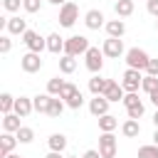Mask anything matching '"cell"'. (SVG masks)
<instances>
[{
	"mask_svg": "<svg viewBox=\"0 0 158 158\" xmlns=\"http://www.w3.org/2000/svg\"><path fill=\"white\" fill-rule=\"evenodd\" d=\"M44 158H67V156H62V153H59V151H49V153H47V156H44Z\"/></svg>",
	"mask_w": 158,
	"mask_h": 158,
	"instance_id": "b9f144b4",
	"label": "cell"
},
{
	"mask_svg": "<svg viewBox=\"0 0 158 158\" xmlns=\"http://www.w3.org/2000/svg\"><path fill=\"white\" fill-rule=\"evenodd\" d=\"M25 12H40L42 10V0H22Z\"/></svg>",
	"mask_w": 158,
	"mask_h": 158,
	"instance_id": "836d02e7",
	"label": "cell"
},
{
	"mask_svg": "<svg viewBox=\"0 0 158 158\" xmlns=\"http://www.w3.org/2000/svg\"><path fill=\"white\" fill-rule=\"evenodd\" d=\"M47 2H52V5H59V7H62V5H67L69 0H47Z\"/></svg>",
	"mask_w": 158,
	"mask_h": 158,
	"instance_id": "7bdbcfd3",
	"label": "cell"
},
{
	"mask_svg": "<svg viewBox=\"0 0 158 158\" xmlns=\"http://www.w3.org/2000/svg\"><path fill=\"white\" fill-rule=\"evenodd\" d=\"M136 104H141L138 91H136V94H126V96H123V106H126V109H131V106H136Z\"/></svg>",
	"mask_w": 158,
	"mask_h": 158,
	"instance_id": "8d00e7d4",
	"label": "cell"
},
{
	"mask_svg": "<svg viewBox=\"0 0 158 158\" xmlns=\"http://www.w3.org/2000/svg\"><path fill=\"white\" fill-rule=\"evenodd\" d=\"M141 81H143V72L138 69H126L123 72V79H121V86L126 94H136L141 89Z\"/></svg>",
	"mask_w": 158,
	"mask_h": 158,
	"instance_id": "3957f363",
	"label": "cell"
},
{
	"mask_svg": "<svg viewBox=\"0 0 158 158\" xmlns=\"http://www.w3.org/2000/svg\"><path fill=\"white\" fill-rule=\"evenodd\" d=\"M104 27H106V35H109V37H118V40H121V37L126 35V22H123V20H109Z\"/></svg>",
	"mask_w": 158,
	"mask_h": 158,
	"instance_id": "d6986e66",
	"label": "cell"
},
{
	"mask_svg": "<svg viewBox=\"0 0 158 158\" xmlns=\"http://www.w3.org/2000/svg\"><path fill=\"white\" fill-rule=\"evenodd\" d=\"M81 158H101V153H99V151H94V148H89V151H84V153H81Z\"/></svg>",
	"mask_w": 158,
	"mask_h": 158,
	"instance_id": "60d3db41",
	"label": "cell"
},
{
	"mask_svg": "<svg viewBox=\"0 0 158 158\" xmlns=\"http://www.w3.org/2000/svg\"><path fill=\"white\" fill-rule=\"evenodd\" d=\"M5 32H7V35H25V32H27V20H22L20 15L7 17V22H5Z\"/></svg>",
	"mask_w": 158,
	"mask_h": 158,
	"instance_id": "8fae6325",
	"label": "cell"
},
{
	"mask_svg": "<svg viewBox=\"0 0 158 158\" xmlns=\"http://www.w3.org/2000/svg\"><path fill=\"white\" fill-rule=\"evenodd\" d=\"M47 143H49V151H64L67 148V136L64 133H52L49 138H47Z\"/></svg>",
	"mask_w": 158,
	"mask_h": 158,
	"instance_id": "cb8c5ba5",
	"label": "cell"
},
{
	"mask_svg": "<svg viewBox=\"0 0 158 158\" xmlns=\"http://www.w3.org/2000/svg\"><path fill=\"white\" fill-rule=\"evenodd\" d=\"M42 64H44V62H42V54H37V52H27V54L20 57V67H22V72H27V74L40 72Z\"/></svg>",
	"mask_w": 158,
	"mask_h": 158,
	"instance_id": "ba28073f",
	"label": "cell"
},
{
	"mask_svg": "<svg viewBox=\"0 0 158 158\" xmlns=\"http://www.w3.org/2000/svg\"><path fill=\"white\" fill-rule=\"evenodd\" d=\"M84 64H86V69L91 74H99L101 67H104V52L99 47H89V52L84 54Z\"/></svg>",
	"mask_w": 158,
	"mask_h": 158,
	"instance_id": "8992f818",
	"label": "cell"
},
{
	"mask_svg": "<svg viewBox=\"0 0 158 158\" xmlns=\"http://www.w3.org/2000/svg\"><path fill=\"white\" fill-rule=\"evenodd\" d=\"M15 136H17V141H20V143H32V141H35V131H32L30 126H22Z\"/></svg>",
	"mask_w": 158,
	"mask_h": 158,
	"instance_id": "f546056e",
	"label": "cell"
},
{
	"mask_svg": "<svg viewBox=\"0 0 158 158\" xmlns=\"http://www.w3.org/2000/svg\"><path fill=\"white\" fill-rule=\"evenodd\" d=\"M146 7H148V12H151L153 17H158V0H148Z\"/></svg>",
	"mask_w": 158,
	"mask_h": 158,
	"instance_id": "ab89813d",
	"label": "cell"
},
{
	"mask_svg": "<svg viewBox=\"0 0 158 158\" xmlns=\"http://www.w3.org/2000/svg\"><path fill=\"white\" fill-rule=\"evenodd\" d=\"M74 94H79V89H77V84H72V81H67L64 84V89H62V94H59V99L62 101H69Z\"/></svg>",
	"mask_w": 158,
	"mask_h": 158,
	"instance_id": "1f68e13d",
	"label": "cell"
},
{
	"mask_svg": "<svg viewBox=\"0 0 158 158\" xmlns=\"http://www.w3.org/2000/svg\"><path fill=\"white\" fill-rule=\"evenodd\" d=\"M146 74H151V77H158V59H151V62H148V67H146Z\"/></svg>",
	"mask_w": 158,
	"mask_h": 158,
	"instance_id": "f35d334b",
	"label": "cell"
},
{
	"mask_svg": "<svg viewBox=\"0 0 158 158\" xmlns=\"http://www.w3.org/2000/svg\"><path fill=\"white\" fill-rule=\"evenodd\" d=\"M12 49V40H10V35H2L0 37V54H7Z\"/></svg>",
	"mask_w": 158,
	"mask_h": 158,
	"instance_id": "d590c367",
	"label": "cell"
},
{
	"mask_svg": "<svg viewBox=\"0 0 158 158\" xmlns=\"http://www.w3.org/2000/svg\"><path fill=\"white\" fill-rule=\"evenodd\" d=\"M64 106H67V104H64L59 96H52V104H49V114H47V116L59 118V116H62V111H64Z\"/></svg>",
	"mask_w": 158,
	"mask_h": 158,
	"instance_id": "f1b7e54d",
	"label": "cell"
},
{
	"mask_svg": "<svg viewBox=\"0 0 158 158\" xmlns=\"http://www.w3.org/2000/svg\"><path fill=\"white\" fill-rule=\"evenodd\" d=\"M67 158H79V156H67Z\"/></svg>",
	"mask_w": 158,
	"mask_h": 158,
	"instance_id": "c3c4849f",
	"label": "cell"
},
{
	"mask_svg": "<svg viewBox=\"0 0 158 158\" xmlns=\"http://www.w3.org/2000/svg\"><path fill=\"white\" fill-rule=\"evenodd\" d=\"M5 158H22V156H17V153H10V156H5Z\"/></svg>",
	"mask_w": 158,
	"mask_h": 158,
	"instance_id": "7dc6e473",
	"label": "cell"
},
{
	"mask_svg": "<svg viewBox=\"0 0 158 158\" xmlns=\"http://www.w3.org/2000/svg\"><path fill=\"white\" fill-rule=\"evenodd\" d=\"M20 141H17V136L15 133H2L0 136V158H5V156H10L12 151H15V146H17Z\"/></svg>",
	"mask_w": 158,
	"mask_h": 158,
	"instance_id": "9a60e30c",
	"label": "cell"
},
{
	"mask_svg": "<svg viewBox=\"0 0 158 158\" xmlns=\"http://www.w3.org/2000/svg\"><path fill=\"white\" fill-rule=\"evenodd\" d=\"M153 146H158V128L153 131Z\"/></svg>",
	"mask_w": 158,
	"mask_h": 158,
	"instance_id": "f6af8a7d",
	"label": "cell"
},
{
	"mask_svg": "<svg viewBox=\"0 0 158 158\" xmlns=\"http://www.w3.org/2000/svg\"><path fill=\"white\" fill-rule=\"evenodd\" d=\"M32 104H35V111H37V114H49L52 96H49V94H37V96H32Z\"/></svg>",
	"mask_w": 158,
	"mask_h": 158,
	"instance_id": "44dd1931",
	"label": "cell"
},
{
	"mask_svg": "<svg viewBox=\"0 0 158 158\" xmlns=\"http://www.w3.org/2000/svg\"><path fill=\"white\" fill-rule=\"evenodd\" d=\"M64 37H59V32H52V35H47V52H52V54H64Z\"/></svg>",
	"mask_w": 158,
	"mask_h": 158,
	"instance_id": "2e32d148",
	"label": "cell"
},
{
	"mask_svg": "<svg viewBox=\"0 0 158 158\" xmlns=\"http://www.w3.org/2000/svg\"><path fill=\"white\" fill-rule=\"evenodd\" d=\"M116 128H118V118H116L114 114H106V116L99 118V131H101V133H114Z\"/></svg>",
	"mask_w": 158,
	"mask_h": 158,
	"instance_id": "ffe728a7",
	"label": "cell"
},
{
	"mask_svg": "<svg viewBox=\"0 0 158 158\" xmlns=\"http://www.w3.org/2000/svg\"><path fill=\"white\" fill-rule=\"evenodd\" d=\"M0 111H2V116L15 111V96H12V94H7V91L0 94Z\"/></svg>",
	"mask_w": 158,
	"mask_h": 158,
	"instance_id": "83f0119b",
	"label": "cell"
},
{
	"mask_svg": "<svg viewBox=\"0 0 158 158\" xmlns=\"http://www.w3.org/2000/svg\"><path fill=\"white\" fill-rule=\"evenodd\" d=\"M121 133H123L126 138H136V136L141 133V123H138L136 118H126V121L121 123Z\"/></svg>",
	"mask_w": 158,
	"mask_h": 158,
	"instance_id": "7402d4cb",
	"label": "cell"
},
{
	"mask_svg": "<svg viewBox=\"0 0 158 158\" xmlns=\"http://www.w3.org/2000/svg\"><path fill=\"white\" fill-rule=\"evenodd\" d=\"M151 101H153V104H156V109H158V91H156V94L151 96Z\"/></svg>",
	"mask_w": 158,
	"mask_h": 158,
	"instance_id": "bcb514c9",
	"label": "cell"
},
{
	"mask_svg": "<svg viewBox=\"0 0 158 158\" xmlns=\"http://www.w3.org/2000/svg\"><path fill=\"white\" fill-rule=\"evenodd\" d=\"M106 86H109V79H104L101 74H94V77L89 79V91H91V96H104Z\"/></svg>",
	"mask_w": 158,
	"mask_h": 158,
	"instance_id": "e0dca14e",
	"label": "cell"
},
{
	"mask_svg": "<svg viewBox=\"0 0 158 158\" xmlns=\"http://www.w3.org/2000/svg\"><path fill=\"white\" fill-rule=\"evenodd\" d=\"M64 104H67L69 109H74V111H79V109H81V104H84V96H81V91H79V94H74V96H72L69 101H64Z\"/></svg>",
	"mask_w": 158,
	"mask_h": 158,
	"instance_id": "e575fe53",
	"label": "cell"
},
{
	"mask_svg": "<svg viewBox=\"0 0 158 158\" xmlns=\"http://www.w3.org/2000/svg\"><path fill=\"white\" fill-rule=\"evenodd\" d=\"M109 106H111V101H109L106 96H94V99H89V114L96 116V118L106 116V114H109Z\"/></svg>",
	"mask_w": 158,
	"mask_h": 158,
	"instance_id": "30bf717a",
	"label": "cell"
},
{
	"mask_svg": "<svg viewBox=\"0 0 158 158\" xmlns=\"http://www.w3.org/2000/svg\"><path fill=\"white\" fill-rule=\"evenodd\" d=\"M64 84H67L64 79L52 77V79L47 81V94H49V96H59V94H62V89H64Z\"/></svg>",
	"mask_w": 158,
	"mask_h": 158,
	"instance_id": "4316f807",
	"label": "cell"
},
{
	"mask_svg": "<svg viewBox=\"0 0 158 158\" xmlns=\"http://www.w3.org/2000/svg\"><path fill=\"white\" fill-rule=\"evenodd\" d=\"M89 40L84 37V35H72V37H67V42H64V54H69V57H79V54H86L89 52Z\"/></svg>",
	"mask_w": 158,
	"mask_h": 158,
	"instance_id": "7a4b0ae2",
	"label": "cell"
},
{
	"mask_svg": "<svg viewBox=\"0 0 158 158\" xmlns=\"http://www.w3.org/2000/svg\"><path fill=\"white\" fill-rule=\"evenodd\" d=\"M123 57H126L128 69H138V72H146V67H148V62H151L148 52L141 49V47H131V49H126Z\"/></svg>",
	"mask_w": 158,
	"mask_h": 158,
	"instance_id": "6da1fadb",
	"label": "cell"
},
{
	"mask_svg": "<svg viewBox=\"0 0 158 158\" xmlns=\"http://www.w3.org/2000/svg\"><path fill=\"white\" fill-rule=\"evenodd\" d=\"M22 42L27 44L30 52H37V54H42V49H47V37H42V35L35 32V30H27V32L22 35Z\"/></svg>",
	"mask_w": 158,
	"mask_h": 158,
	"instance_id": "277c9868",
	"label": "cell"
},
{
	"mask_svg": "<svg viewBox=\"0 0 158 158\" xmlns=\"http://www.w3.org/2000/svg\"><path fill=\"white\" fill-rule=\"evenodd\" d=\"M101 52H104V57H109V59H118L121 54H126L123 40H118V37H106L104 44H101Z\"/></svg>",
	"mask_w": 158,
	"mask_h": 158,
	"instance_id": "5b68a950",
	"label": "cell"
},
{
	"mask_svg": "<svg viewBox=\"0 0 158 158\" xmlns=\"http://www.w3.org/2000/svg\"><path fill=\"white\" fill-rule=\"evenodd\" d=\"M74 69H77V57L62 54V57H59V72H62V74H72Z\"/></svg>",
	"mask_w": 158,
	"mask_h": 158,
	"instance_id": "d4e9b609",
	"label": "cell"
},
{
	"mask_svg": "<svg viewBox=\"0 0 158 158\" xmlns=\"http://www.w3.org/2000/svg\"><path fill=\"white\" fill-rule=\"evenodd\" d=\"M104 96L111 101V104H118V101H123V96H126V91H123V86L116 81V79H109V86H106V91H104Z\"/></svg>",
	"mask_w": 158,
	"mask_h": 158,
	"instance_id": "7c38bea8",
	"label": "cell"
},
{
	"mask_svg": "<svg viewBox=\"0 0 158 158\" xmlns=\"http://www.w3.org/2000/svg\"><path fill=\"white\" fill-rule=\"evenodd\" d=\"M156 30H158V22H156Z\"/></svg>",
	"mask_w": 158,
	"mask_h": 158,
	"instance_id": "681fc988",
	"label": "cell"
},
{
	"mask_svg": "<svg viewBox=\"0 0 158 158\" xmlns=\"http://www.w3.org/2000/svg\"><path fill=\"white\" fill-rule=\"evenodd\" d=\"M146 2H148V0H146Z\"/></svg>",
	"mask_w": 158,
	"mask_h": 158,
	"instance_id": "f907efd6",
	"label": "cell"
},
{
	"mask_svg": "<svg viewBox=\"0 0 158 158\" xmlns=\"http://www.w3.org/2000/svg\"><path fill=\"white\" fill-rule=\"evenodd\" d=\"M153 126L158 128V109H156V114H153Z\"/></svg>",
	"mask_w": 158,
	"mask_h": 158,
	"instance_id": "ee69618b",
	"label": "cell"
},
{
	"mask_svg": "<svg viewBox=\"0 0 158 158\" xmlns=\"http://www.w3.org/2000/svg\"><path fill=\"white\" fill-rule=\"evenodd\" d=\"M141 89L148 94V96H153L156 91H158V77H151V74H143V81H141Z\"/></svg>",
	"mask_w": 158,
	"mask_h": 158,
	"instance_id": "484cf974",
	"label": "cell"
},
{
	"mask_svg": "<svg viewBox=\"0 0 158 158\" xmlns=\"http://www.w3.org/2000/svg\"><path fill=\"white\" fill-rule=\"evenodd\" d=\"M20 128H22V123H20L17 114H5L2 116V133H17Z\"/></svg>",
	"mask_w": 158,
	"mask_h": 158,
	"instance_id": "ac0fdd59",
	"label": "cell"
},
{
	"mask_svg": "<svg viewBox=\"0 0 158 158\" xmlns=\"http://www.w3.org/2000/svg\"><path fill=\"white\" fill-rule=\"evenodd\" d=\"M32 111H35V104H32V99H27V96H20V99H15V111H12V114H17L20 118H27Z\"/></svg>",
	"mask_w": 158,
	"mask_h": 158,
	"instance_id": "5bb4252c",
	"label": "cell"
},
{
	"mask_svg": "<svg viewBox=\"0 0 158 158\" xmlns=\"http://www.w3.org/2000/svg\"><path fill=\"white\" fill-rule=\"evenodd\" d=\"M143 114H146V106H143V101H141V104H136V106H131V109H126V116H128V118H136V121H138Z\"/></svg>",
	"mask_w": 158,
	"mask_h": 158,
	"instance_id": "d6a6232c",
	"label": "cell"
},
{
	"mask_svg": "<svg viewBox=\"0 0 158 158\" xmlns=\"http://www.w3.org/2000/svg\"><path fill=\"white\" fill-rule=\"evenodd\" d=\"M133 0H116L114 2V10H116V15L118 17H128V15H133Z\"/></svg>",
	"mask_w": 158,
	"mask_h": 158,
	"instance_id": "603a6c76",
	"label": "cell"
},
{
	"mask_svg": "<svg viewBox=\"0 0 158 158\" xmlns=\"http://www.w3.org/2000/svg\"><path fill=\"white\" fill-rule=\"evenodd\" d=\"M138 158H158V146H153V143L141 146L138 148Z\"/></svg>",
	"mask_w": 158,
	"mask_h": 158,
	"instance_id": "4dcf8cb0",
	"label": "cell"
},
{
	"mask_svg": "<svg viewBox=\"0 0 158 158\" xmlns=\"http://www.w3.org/2000/svg\"><path fill=\"white\" fill-rule=\"evenodd\" d=\"M20 5H22V0H2V7H5L7 12H17Z\"/></svg>",
	"mask_w": 158,
	"mask_h": 158,
	"instance_id": "74e56055",
	"label": "cell"
},
{
	"mask_svg": "<svg viewBox=\"0 0 158 158\" xmlns=\"http://www.w3.org/2000/svg\"><path fill=\"white\" fill-rule=\"evenodd\" d=\"M99 153H101V158H116V136L114 133L99 136Z\"/></svg>",
	"mask_w": 158,
	"mask_h": 158,
	"instance_id": "9c48e42d",
	"label": "cell"
},
{
	"mask_svg": "<svg viewBox=\"0 0 158 158\" xmlns=\"http://www.w3.org/2000/svg\"><path fill=\"white\" fill-rule=\"evenodd\" d=\"M84 25L89 27V30H99V27H104L106 22H104V12L101 10H86V15H84Z\"/></svg>",
	"mask_w": 158,
	"mask_h": 158,
	"instance_id": "4fadbf2b",
	"label": "cell"
},
{
	"mask_svg": "<svg viewBox=\"0 0 158 158\" xmlns=\"http://www.w3.org/2000/svg\"><path fill=\"white\" fill-rule=\"evenodd\" d=\"M77 20H79V7H77L72 0L59 7V25H62V27H74Z\"/></svg>",
	"mask_w": 158,
	"mask_h": 158,
	"instance_id": "52a82bcc",
	"label": "cell"
}]
</instances>
